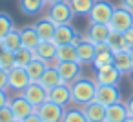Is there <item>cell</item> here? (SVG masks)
<instances>
[{"instance_id": "484cf974", "label": "cell", "mask_w": 133, "mask_h": 122, "mask_svg": "<svg viewBox=\"0 0 133 122\" xmlns=\"http://www.w3.org/2000/svg\"><path fill=\"white\" fill-rule=\"evenodd\" d=\"M106 46H108L113 53H118V51L128 49L126 40H124V33H118V31H109V37H108V40H106Z\"/></svg>"}, {"instance_id": "3957f363", "label": "cell", "mask_w": 133, "mask_h": 122, "mask_svg": "<svg viewBox=\"0 0 133 122\" xmlns=\"http://www.w3.org/2000/svg\"><path fill=\"white\" fill-rule=\"evenodd\" d=\"M115 11V6L109 4L108 0H95V4L89 11V24H109L111 15Z\"/></svg>"}, {"instance_id": "ab89813d", "label": "cell", "mask_w": 133, "mask_h": 122, "mask_svg": "<svg viewBox=\"0 0 133 122\" xmlns=\"http://www.w3.org/2000/svg\"><path fill=\"white\" fill-rule=\"evenodd\" d=\"M126 106H128V113H129V117H133V97L126 102Z\"/></svg>"}, {"instance_id": "836d02e7", "label": "cell", "mask_w": 133, "mask_h": 122, "mask_svg": "<svg viewBox=\"0 0 133 122\" xmlns=\"http://www.w3.org/2000/svg\"><path fill=\"white\" fill-rule=\"evenodd\" d=\"M15 120H17V118H15V115H13L9 104L4 106V107H0V122H15Z\"/></svg>"}, {"instance_id": "8fae6325", "label": "cell", "mask_w": 133, "mask_h": 122, "mask_svg": "<svg viewBox=\"0 0 133 122\" xmlns=\"http://www.w3.org/2000/svg\"><path fill=\"white\" fill-rule=\"evenodd\" d=\"M95 102L102 104L104 107L120 102V89L117 86H98L97 84V93H95Z\"/></svg>"}, {"instance_id": "277c9868", "label": "cell", "mask_w": 133, "mask_h": 122, "mask_svg": "<svg viewBox=\"0 0 133 122\" xmlns=\"http://www.w3.org/2000/svg\"><path fill=\"white\" fill-rule=\"evenodd\" d=\"M109 29L111 31H118V33H124L128 31L129 28H133V13L117 6L113 15H111V20H109Z\"/></svg>"}, {"instance_id": "6da1fadb", "label": "cell", "mask_w": 133, "mask_h": 122, "mask_svg": "<svg viewBox=\"0 0 133 122\" xmlns=\"http://www.w3.org/2000/svg\"><path fill=\"white\" fill-rule=\"evenodd\" d=\"M69 89H71V102L82 107V106H86V104H89V102L95 100L97 82L93 78L80 77L73 84H69Z\"/></svg>"}, {"instance_id": "e0dca14e", "label": "cell", "mask_w": 133, "mask_h": 122, "mask_svg": "<svg viewBox=\"0 0 133 122\" xmlns=\"http://www.w3.org/2000/svg\"><path fill=\"white\" fill-rule=\"evenodd\" d=\"M77 55H78V62H80L82 66H84V64H93L95 55H97L95 44L89 42L88 38H84L80 44H77Z\"/></svg>"}, {"instance_id": "ffe728a7", "label": "cell", "mask_w": 133, "mask_h": 122, "mask_svg": "<svg viewBox=\"0 0 133 122\" xmlns=\"http://www.w3.org/2000/svg\"><path fill=\"white\" fill-rule=\"evenodd\" d=\"M38 82H40V86L46 87L48 91L53 89V87H57V86H60V84H64L62 78H60V75H58V71H57V67H53V66H48V67H46V71L42 73V77H40Z\"/></svg>"}, {"instance_id": "7a4b0ae2", "label": "cell", "mask_w": 133, "mask_h": 122, "mask_svg": "<svg viewBox=\"0 0 133 122\" xmlns=\"http://www.w3.org/2000/svg\"><path fill=\"white\" fill-rule=\"evenodd\" d=\"M86 37L80 35L71 24H62L55 28V35H53V42L57 46H64V44H80Z\"/></svg>"}, {"instance_id": "cb8c5ba5", "label": "cell", "mask_w": 133, "mask_h": 122, "mask_svg": "<svg viewBox=\"0 0 133 122\" xmlns=\"http://www.w3.org/2000/svg\"><path fill=\"white\" fill-rule=\"evenodd\" d=\"M0 44H2V48L4 49H8V51H18L20 48H22V40H20V31L18 29H11L4 38H0Z\"/></svg>"}, {"instance_id": "8d00e7d4", "label": "cell", "mask_w": 133, "mask_h": 122, "mask_svg": "<svg viewBox=\"0 0 133 122\" xmlns=\"http://www.w3.org/2000/svg\"><path fill=\"white\" fill-rule=\"evenodd\" d=\"M0 89H8V69L0 67Z\"/></svg>"}, {"instance_id": "ac0fdd59", "label": "cell", "mask_w": 133, "mask_h": 122, "mask_svg": "<svg viewBox=\"0 0 133 122\" xmlns=\"http://www.w3.org/2000/svg\"><path fill=\"white\" fill-rule=\"evenodd\" d=\"M95 49H97V55H95V60H93L95 69H100V67H106V66L113 64V51L106 44H95Z\"/></svg>"}, {"instance_id": "9c48e42d", "label": "cell", "mask_w": 133, "mask_h": 122, "mask_svg": "<svg viewBox=\"0 0 133 122\" xmlns=\"http://www.w3.org/2000/svg\"><path fill=\"white\" fill-rule=\"evenodd\" d=\"M28 102H31L35 107H38L40 104L48 102V89L40 86V82H29L28 87L20 93Z\"/></svg>"}, {"instance_id": "60d3db41", "label": "cell", "mask_w": 133, "mask_h": 122, "mask_svg": "<svg viewBox=\"0 0 133 122\" xmlns=\"http://www.w3.org/2000/svg\"><path fill=\"white\" fill-rule=\"evenodd\" d=\"M62 2H68V0H46L48 6H53V4H62Z\"/></svg>"}, {"instance_id": "4fadbf2b", "label": "cell", "mask_w": 133, "mask_h": 122, "mask_svg": "<svg viewBox=\"0 0 133 122\" xmlns=\"http://www.w3.org/2000/svg\"><path fill=\"white\" fill-rule=\"evenodd\" d=\"M57 48L58 46L53 40H42L33 49V55H35V58H38V60H42V62H46L49 66L53 60H57Z\"/></svg>"}, {"instance_id": "74e56055", "label": "cell", "mask_w": 133, "mask_h": 122, "mask_svg": "<svg viewBox=\"0 0 133 122\" xmlns=\"http://www.w3.org/2000/svg\"><path fill=\"white\" fill-rule=\"evenodd\" d=\"M120 8H124V9L133 13V0H120Z\"/></svg>"}, {"instance_id": "f1b7e54d", "label": "cell", "mask_w": 133, "mask_h": 122, "mask_svg": "<svg viewBox=\"0 0 133 122\" xmlns=\"http://www.w3.org/2000/svg\"><path fill=\"white\" fill-rule=\"evenodd\" d=\"M62 122H88V118H86L84 109L80 106H75V107H66Z\"/></svg>"}, {"instance_id": "2e32d148", "label": "cell", "mask_w": 133, "mask_h": 122, "mask_svg": "<svg viewBox=\"0 0 133 122\" xmlns=\"http://www.w3.org/2000/svg\"><path fill=\"white\" fill-rule=\"evenodd\" d=\"M129 117L126 102H115L106 107V122H124Z\"/></svg>"}, {"instance_id": "5b68a950", "label": "cell", "mask_w": 133, "mask_h": 122, "mask_svg": "<svg viewBox=\"0 0 133 122\" xmlns=\"http://www.w3.org/2000/svg\"><path fill=\"white\" fill-rule=\"evenodd\" d=\"M46 17H48L55 26H62V24H71V18L75 17V13H73V9L69 8L68 2H62V4H53V6H49Z\"/></svg>"}, {"instance_id": "7bdbcfd3", "label": "cell", "mask_w": 133, "mask_h": 122, "mask_svg": "<svg viewBox=\"0 0 133 122\" xmlns=\"http://www.w3.org/2000/svg\"><path fill=\"white\" fill-rule=\"evenodd\" d=\"M129 75H131V78H133V69H131V71H129Z\"/></svg>"}, {"instance_id": "e575fe53", "label": "cell", "mask_w": 133, "mask_h": 122, "mask_svg": "<svg viewBox=\"0 0 133 122\" xmlns=\"http://www.w3.org/2000/svg\"><path fill=\"white\" fill-rule=\"evenodd\" d=\"M9 100H11L9 91H8V89H0V107L8 106V104H9Z\"/></svg>"}, {"instance_id": "f6af8a7d", "label": "cell", "mask_w": 133, "mask_h": 122, "mask_svg": "<svg viewBox=\"0 0 133 122\" xmlns=\"http://www.w3.org/2000/svg\"><path fill=\"white\" fill-rule=\"evenodd\" d=\"M15 122H22V120H15Z\"/></svg>"}, {"instance_id": "7c38bea8", "label": "cell", "mask_w": 133, "mask_h": 122, "mask_svg": "<svg viewBox=\"0 0 133 122\" xmlns=\"http://www.w3.org/2000/svg\"><path fill=\"white\" fill-rule=\"evenodd\" d=\"M9 107H11V111H13V115H15L17 120H24L26 117H29V115L35 113V106H33L31 102H28L20 93L15 95V97H11Z\"/></svg>"}, {"instance_id": "4dcf8cb0", "label": "cell", "mask_w": 133, "mask_h": 122, "mask_svg": "<svg viewBox=\"0 0 133 122\" xmlns=\"http://www.w3.org/2000/svg\"><path fill=\"white\" fill-rule=\"evenodd\" d=\"M33 58H35V55L28 48H20L18 51H15V66H18V67H28V64Z\"/></svg>"}, {"instance_id": "1f68e13d", "label": "cell", "mask_w": 133, "mask_h": 122, "mask_svg": "<svg viewBox=\"0 0 133 122\" xmlns=\"http://www.w3.org/2000/svg\"><path fill=\"white\" fill-rule=\"evenodd\" d=\"M0 67H4V69H11L15 67V53L13 51H8V49H0Z\"/></svg>"}, {"instance_id": "8992f818", "label": "cell", "mask_w": 133, "mask_h": 122, "mask_svg": "<svg viewBox=\"0 0 133 122\" xmlns=\"http://www.w3.org/2000/svg\"><path fill=\"white\" fill-rule=\"evenodd\" d=\"M29 77H28V71L26 67H11L8 71V91H17V93H22L28 84H29Z\"/></svg>"}, {"instance_id": "7402d4cb", "label": "cell", "mask_w": 133, "mask_h": 122, "mask_svg": "<svg viewBox=\"0 0 133 122\" xmlns=\"http://www.w3.org/2000/svg\"><path fill=\"white\" fill-rule=\"evenodd\" d=\"M20 40H22V48H28V49H35L38 44H40V37L35 29V26H26L20 29Z\"/></svg>"}, {"instance_id": "bcb514c9", "label": "cell", "mask_w": 133, "mask_h": 122, "mask_svg": "<svg viewBox=\"0 0 133 122\" xmlns=\"http://www.w3.org/2000/svg\"><path fill=\"white\" fill-rule=\"evenodd\" d=\"M44 2H46V0H44Z\"/></svg>"}, {"instance_id": "5bb4252c", "label": "cell", "mask_w": 133, "mask_h": 122, "mask_svg": "<svg viewBox=\"0 0 133 122\" xmlns=\"http://www.w3.org/2000/svg\"><path fill=\"white\" fill-rule=\"evenodd\" d=\"M48 100L55 102V104H58L62 107H68L69 102H71V89H69V86L68 84H60V86L49 89L48 91Z\"/></svg>"}, {"instance_id": "30bf717a", "label": "cell", "mask_w": 133, "mask_h": 122, "mask_svg": "<svg viewBox=\"0 0 133 122\" xmlns=\"http://www.w3.org/2000/svg\"><path fill=\"white\" fill-rule=\"evenodd\" d=\"M122 73L111 64V66H106V67H100V69H95V82L98 86H117L118 80H120Z\"/></svg>"}, {"instance_id": "d4e9b609", "label": "cell", "mask_w": 133, "mask_h": 122, "mask_svg": "<svg viewBox=\"0 0 133 122\" xmlns=\"http://www.w3.org/2000/svg\"><path fill=\"white\" fill-rule=\"evenodd\" d=\"M57 60H58V62H69V60L78 62L77 46H75V44H64V46H58V48H57Z\"/></svg>"}, {"instance_id": "83f0119b", "label": "cell", "mask_w": 133, "mask_h": 122, "mask_svg": "<svg viewBox=\"0 0 133 122\" xmlns=\"http://www.w3.org/2000/svg\"><path fill=\"white\" fill-rule=\"evenodd\" d=\"M44 0H18V8L24 15H38L44 9Z\"/></svg>"}, {"instance_id": "d6a6232c", "label": "cell", "mask_w": 133, "mask_h": 122, "mask_svg": "<svg viewBox=\"0 0 133 122\" xmlns=\"http://www.w3.org/2000/svg\"><path fill=\"white\" fill-rule=\"evenodd\" d=\"M11 29H15L11 17L8 13H0V38H4Z\"/></svg>"}, {"instance_id": "603a6c76", "label": "cell", "mask_w": 133, "mask_h": 122, "mask_svg": "<svg viewBox=\"0 0 133 122\" xmlns=\"http://www.w3.org/2000/svg\"><path fill=\"white\" fill-rule=\"evenodd\" d=\"M33 26H35L38 37H40V42H42V40H53V35H55V28H57V26H55L48 17L38 18L37 24H33Z\"/></svg>"}, {"instance_id": "d590c367", "label": "cell", "mask_w": 133, "mask_h": 122, "mask_svg": "<svg viewBox=\"0 0 133 122\" xmlns=\"http://www.w3.org/2000/svg\"><path fill=\"white\" fill-rule=\"evenodd\" d=\"M124 40H126L128 49H133V28H129L128 31H124Z\"/></svg>"}, {"instance_id": "52a82bcc", "label": "cell", "mask_w": 133, "mask_h": 122, "mask_svg": "<svg viewBox=\"0 0 133 122\" xmlns=\"http://www.w3.org/2000/svg\"><path fill=\"white\" fill-rule=\"evenodd\" d=\"M64 111H66V107H62L55 102H49V100L40 104L38 107H35V113L42 118V122H62Z\"/></svg>"}, {"instance_id": "f546056e", "label": "cell", "mask_w": 133, "mask_h": 122, "mask_svg": "<svg viewBox=\"0 0 133 122\" xmlns=\"http://www.w3.org/2000/svg\"><path fill=\"white\" fill-rule=\"evenodd\" d=\"M68 4L75 15H89L95 0H68Z\"/></svg>"}, {"instance_id": "44dd1931", "label": "cell", "mask_w": 133, "mask_h": 122, "mask_svg": "<svg viewBox=\"0 0 133 122\" xmlns=\"http://www.w3.org/2000/svg\"><path fill=\"white\" fill-rule=\"evenodd\" d=\"M113 66H115L122 75H124V73H129V71L133 69V58H131L129 49L113 53Z\"/></svg>"}, {"instance_id": "ee69618b", "label": "cell", "mask_w": 133, "mask_h": 122, "mask_svg": "<svg viewBox=\"0 0 133 122\" xmlns=\"http://www.w3.org/2000/svg\"><path fill=\"white\" fill-rule=\"evenodd\" d=\"M129 53H131V58H133V49H129Z\"/></svg>"}, {"instance_id": "ba28073f", "label": "cell", "mask_w": 133, "mask_h": 122, "mask_svg": "<svg viewBox=\"0 0 133 122\" xmlns=\"http://www.w3.org/2000/svg\"><path fill=\"white\" fill-rule=\"evenodd\" d=\"M57 71L62 78L64 84H73L77 78L82 77V64L80 62H75V60H69V62H57Z\"/></svg>"}, {"instance_id": "9a60e30c", "label": "cell", "mask_w": 133, "mask_h": 122, "mask_svg": "<svg viewBox=\"0 0 133 122\" xmlns=\"http://www.w3.org/2000/svg\"><path fill=\"white\" fill-rule=\"evenodd\" d=\"M109 26L106 24H89L88 28V33H86V38L93 44H106L108 37H109Z\"/></svg>"}, {"instance_id": "f35d334b", "label": "cell", "mask_w": 133, "mask_h": 122, "mask_svg": "<svg viewBox=\"0 0 133 122\" xmlns=\"http://www.w3.org/2000/svg\"><path fill=\"white\" fill-rule=\"evenodd\" d=\"M22 122H42V118L37 115V113H33V115H29V117H26Z\"/></svg>"}, {"instance_id": "b9f144b4", "label": "cell", "mask_w": 133, "mask_h": 122, "mask_svg": "<svg viewBox=\"0 0 133 122\" xmlns=\"http://www.w3.org/2000/svg\"><path fill=\"white\" fill-rule=\"evenodd\" d=\"M124 122H133V117H128V118H126Z\"/></svg>"}, {"instance_id": "d6986e66", "label": "cell", "mask_w": 133, "mask_h": 122, "mask_svg": "<svg viewBox=\"0 0 133 122\" xmlns=\"http://www.w3.org/2000/svg\"><path fill=\"white\" fill-rule=\"evenodd\" d=\"M88 122H106V107L98 102H89L86 106H82Z\"/></svg>"}, {"instance_id": "4316f807", "label": "cell", "mask_w": 133, "mask_h": 122, "mask_svg": "<svg viewBox=\"0 0 133 122\" xmlns=\"http://www.w3.org/2000/svg\"><path fill=\"white\" fill-rule=\"evenodd\" d=\"M46 67H48L46 62H42V60H38V58H33V60L28 64V67H26L29 80H31V82H38L40 77H42V73L46 71Z\"/></svg>"}]
</instances>
